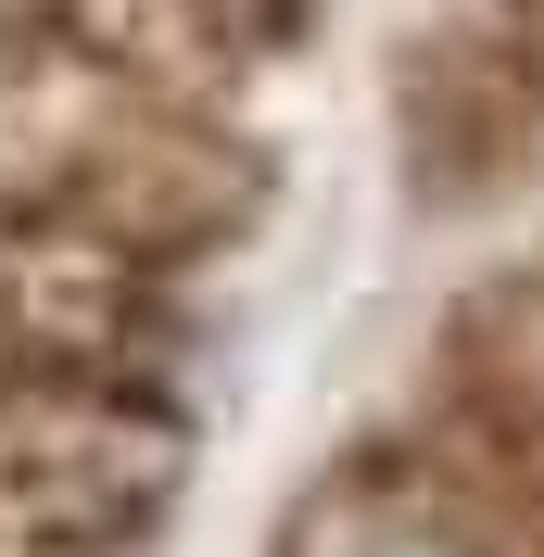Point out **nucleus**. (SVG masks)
<instances>
[{"label": "nucleus", "instance_id": "f257e3e1", "mask_svg": "<svg viewBox=\"0 0 544 557\" xmlns=\"http://www.w3.org/2000/svg\"><path fill=\"white\" fill-rule=\"evenodd\" d=\"M368 557H418V545H368Z\"/></svg>", "mask_w": 544, "mask_h": 557}]
</instances>
